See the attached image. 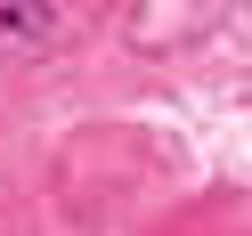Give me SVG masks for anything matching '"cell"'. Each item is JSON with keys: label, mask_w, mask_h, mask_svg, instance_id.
<instances>
[{"label": "cell", "mask_w": 252, "mask_h": 236, "mask_svg": "<svg viewBox=\"0 0 252 236\" xmlns=\"http://www.w3.org/2000/svg\"><path fill=\"white\" fill-rule=\"evenodd\" d=\"M41 25H49V8H0V33H25V41H33Z\"/></svg>", "instance_id": "6da1fadb"}]
</instances>
